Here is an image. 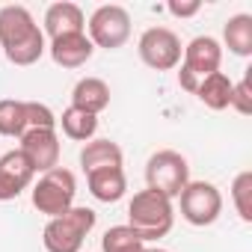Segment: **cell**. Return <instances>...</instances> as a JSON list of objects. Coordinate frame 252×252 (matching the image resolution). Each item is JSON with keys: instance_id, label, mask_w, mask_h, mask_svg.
<instances>
[{"instance_id": "cell-1", "label": "cell", "mask_w": 252, "mask_h": 252, "mask_svg": "<svg viewBox=\"0 0 252 252\" xmlns=\"http://www.w3.org/2000/svg\"><path fill=\"white\" fill-rule=\"evenodd\" d=\"M0 48L15 65H33L48 51L45 33L30 15L27 6H3L0 9Z\"/></svg>"}, {"instance_id": "cell-2", "label": "cell", "mask_w": 252, "mask_h": 252, "mask_svg": "<svg viewBox=\"0 0 252 252\" xmlns=\"http://www.w3.org/2000/svg\"><path fill=\"white\" fill-rule=\"evenodd\" d=\"M175 222V208L172 199L158 193V190H140L134 193L131 205H128V225L149 243V240H160L172 231Z\"/></svg>"}, {"instance_id": "cell-3", "label": "cell", "mask_w": 252, "mask_h": 252, "mask_svg": "<svg viewBox=\"0 0 252 252\" xmlns=\"http://www.w3.org/2000/svg\"><path fill=\"white\" fill-rule=\"evenodd\" d=\"M95 222H98V214L92 208L74 205L63 217L48 220V225L42 231V243H45L48 252H80L83 240L89 237Z\"/></svg>"}, {"instance_id": "cell-4", "label": "cell", "mask_w": 252, "mask_h": 252, "mask_svg": "<svg viewBox=\"0 0 252 252\" xmlns=\"http://www.w3.org/2000/svg\"><path fill=\"white\" fill-rule=\"evenodd\" d=\"M74 193H77L74 175L63 166H54L42 172L39 181L30 187V202L39 214L54 220V217H63L68 208H74Z\"/></svg>"}, {"instance_id": "cell-5", "label": "cell", "mask_w": 252, "mask_h": 252, "mask_svg": "<svg viewBox=\"0 0 252 252\" xmlns=\"http://www.w3.org/2000/svg\"><path fill=\"white\" fill-rule=\"evenodd\" d=\"M220 65H222V45L214 36H196V39H190V45L181 54V68H178L181 89H187V92L196 95L199 83L208 74L220 71Z\"/></svg>"}, {"instance_id": "cell-6", "label": "cell", "mask_w": 252, "mask_h": 252, "mask_svg": "<svg viewBox=\"0 0 252 252\" xmlns=\"http://www.w3.org/2000/svg\"><path fill=\"white\" fill-rule=\"evenodd\" d=\"M190 181V166H187V158L172 152V149H163V152H155L146 163V184L149 190H158L169 199L181 196V190L187 187Z\"/></svg>"}, {"instance_id": "cell-7", "label": "cell", "mask_w": 252, "mask_h": 252, "mask_svg": "<svg viewBox=\"0 0 252 252\" xmlns=\"http://www.w3.org/2000/svg\"><path fill=\"white\" fill-rule=\"evenodd\" d=\"M86 27H89V42L104 51H116L131 39V15L125 6H116V3L98 6Z\"/></svg>"}, {"instance_id": "cell-8", "label": "cell", "mask_w": 252, "mask_h": 252, "mask_svg": "<svg viewBox=\"0 0 252 252\" xmlns=\"http://www.w3.org/2000/svg\"><path fill=\"white\" fill-rule=\"evenodd\" d=\"M178 199H181V217L196 228L217 222L222 214V193L211 181H187Z\"/></svg>"}, {"instance_id": "cell-9", "label": "cell", "mask_w": 252, "mask_h": 252, "mask_svg": "<svg viewBox=\"0 0 252 252\" xmlns=\"http://www.w3.org/2000/svg\"><path fill=\"white\" fill-rule=\"evenodd\" d=\"M137 51H140V60L155 68V71H172L181 65V39L169 30V27H149L140 42H137Z\"/></svg>"}, {"instance_id": "cell-10", "label": "cell", "mask_w": 252, "mask_h": 252, "mask_svg": "<svg viewBox=\"0 0 252 252\" xmlns=\"http://www.w3.org/2000/svg\"><path fill=\"white\" fill-rule=\"evenodd\" d=\"M33 178H36V169L24 158V152L21 149L6 152L3 158H0V202L18 199L24 190L33 187Z\"/></svg>"}, {"instance_id": "cell-11", "label": "cell", "mask_w": 252, "mask_h": 252, "mask_svg": "<svg viewBox=\"0 0 252 252\" xmlns=\"http://www.w3.org/2000/svg\"><path fill=\"white\" fill-rule=\"evenodd\" d=\"M21 152L24 158L33 163L36 175L60 166V137L57 128H36V131H24L21 134Z\"/></svg>"}, {"instance_id": "cell-12", "label": "cell", "mask_w": 252, "mask_h": 252, "mask_svg": "<svg viewBox=\"0 0 252 252\" xmlns=\"http://www.w3.org/2000/svg\"><path fill=\"white\" fill-rule=\"evenodd\" d=\"M48 51H51V60H54L60 68H80V65H86V63L92 60L95 45L89 42L86 33H71V36L51 39Z\"/></svg>"}, {"instance_id": "cell-13", "label": "cell", "mask_w": 252, "mask_h": 252, "mask_svg": "<svg viewBox=\"0 0 252 252\" xmlns=\"http://www.w3.org/2000/svg\"><path fill=\"white\" fill-rule=\"evenodd\" d=\"M51 39L60 36H71V33H86V15L77 3H51L45 12V30Z\"/></svg>"}, {"instance_id": "cell-14", "label": "cell", "mask_w": 252, "mask_h": 252, "mask_svg": "<svg viewBox=\"0 0 252 252\" xmlns=\"http://www.w3.org/2000/svg\"><path fill=\"white\" fill-rule=\"evenodd\" d=\"M71 107L98 116L110 107V86L101 77H80L71 89Z\"/></svg>"}, {"instance_id": "cell-15", "label": "cell", "mask_w": 252, "mask_h": 252, "mask_svg": "<svg viewBox=\"0 0 252 252\" xmlns=\"http://www.w3.org/2000/svg\"><path fill=\"white\" fill-rule=\"evenodd\" d=\"M125 155L119 149V143L113 140H89L83 149H80V166L83 172H98V169H113V166H122Z\"/></svg>"}, {"instance_id": "cell-16", "label": "cell", "mask_w": 252, "mask_h": 252, "mask_svg": "<svg viewBox=\"0 0 252 252\" xmlns=\"http://www.w3.org/2000/svg\"><path fill=\"white\" fill-rule=\"evenodd\" d=\"M86 184H89V193L98 199V202H119L128 190V178H125V169L122 166H113V169H98V172H89L86 175Z\"/></svg>"}, {"instance_id": "cell-17", "label": "cell", "mask_w": 252, "mask_h": 252, "mask_svg": "<svg viewBox=\"0 0 252 252\" xmlns=\"http://www.w3.org/2000/svg\"><path fill=\"white\" fill-rule=\"evenodd\" d=\"M231 77L228 74H222V71H214V74H208L202 83H199V89H196V98L208 107V110H214V113H220V110H225V107H231Z\"/></svg>"}, {"instance_id": "cell-18", "label": "cell", "mask_w": 252, "mask_h": 252, "mask_svg": "<svg viewBox=\"0 0 252 252\" xmlns=\"http://www.w3.org/2000/svg\"><path fill=\"white\" fill-rule=\"evenodd\" d=\"M57 125L63 128V134L68 140H74V143H89L98 134V116H89V113L74 110V107L63 110V116H57Z\"/></svg>"}, {"instance_id": "cell-19", "label": "cell", "mask_w": 252, "mask_h": 252, "mask_svg": "<svg viewBox=\"0 0 252 252\" xmlns=\"http://www.w3.org/2000/svg\"><path fill=\"white\" fill-rule=\"evenodd\" d=\"M222 42L234 57H249L252 54V15L246 12L231 15L222 27Z\"/></svg>"}, {"instance_id": "cell-20", "label": "cell", "mask_w": 252, "mask_h": 252, "mask_svg": "<svg viewBox=\"0 0 252 252\" xmlns=\"http://www.w3.org/2000/svg\"><path fill=\"white\" fill-rule=\"evenodd\" d=\"M146 240L131 225H113L101 237V252H146Z\"/></svg>"}, {"instance_id": "cell-21", "label": "cell", "mask_w": 252, "mask_h": 252, "mask_svg": "<svg viewBox=\"0 0 252 252\" xmlns=\"http://www.w3.org/2000/svg\"><path fill=\"white\" fill-rule=\"evenodd\" d=\"M24 131H27V125H24V101L3 98L0 101V137L21 140Z\"/></svg>"}, {"instance_id": "cell-22", "label": "cell", "mask_w": 252, "mask_h": 252, "mask_svg": "<svg viewBox=\"0 0 252 252\" xmlns=\"http://www.w3.org/2000/svg\"><path fill=\"white\" fill-rule=\"evenodd\" d=\"M231 202L243 222H252V172H240L231 184Z\"/></svg>"}, {"instance_id": "cell-23", "label": "cell", "mask_w": 252, "mask_h": 252, "mask_svg": "<svg viewBox=\"0 0 252 252\" xmlns=\"http://www.w3.org/2000/svg\"><path fill=\"white\" fill-rule=\"evenodd\" d=\"M24 125L27 131H36V128H57V116L48 104H39V101H24Z\"/></svg>"}, {"instance_id": "cell-24", "label": "cell", "mask_w": 252, "mask_h": 252, "mask_svg": "<svg viewBox=\"0 0 252 252\" xmlns=\"http://www.w3.org/2000/svg\"><path fill=\"white\" fill-rule=\"evenodd\" d=\"M231 107L240 113V116H249L252 113V83H249V74L231 86Z\"/></svg>"}, {"instance_id": "cell-25", "label": "cell", "mask_w": 252, "mask_h": 252, "mask_svg": "<svg viewBox=\"0 0 252 252\" xmlns=\"http://www.w3.org/2000/svg\"><path fill=\"white\" fill-rule=\"evenodd\" d=\"M166 9H169L175 18H193V15L202 9V3H199V0H190V3H178V0H169Z\"/></svg>"}, {"instance_id": "cell-26", "label": "cell", "mask_w": 252, "mask_h": 252, "mask_svg": "<svg viewBox=\"0 0 252 252\" xmlns=\"http://www.w3.org/2000/svg\"><path fill=\"white\" fill-rule=\"evenodd\" d=\"M146 252H166V249H146Z\"/></svg>"}]
</instances>
